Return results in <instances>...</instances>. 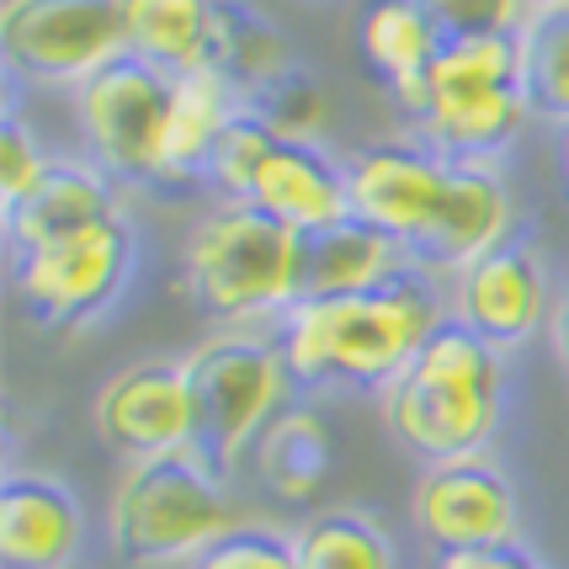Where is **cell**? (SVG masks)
<instances>
[{"label": "cell", "mask_w": 569, "mask_h": 569, "mask_svg": "<svg viewBox=\"0 0 569 569\" xmlns=\"http://www.w3.org/2000/svg\"><path fill=\"white\" fill-rule=\"evenodd\" d=\"M410 517L437 553L517 543V490L485 452L452 458V463H426L416 479V496H410Z\"/></svg>", "instance_id": "8fae6325"}, {"label": "cell", "mask_w": 569, "mask_h": 569, "mask_svg": "<svg viewBox=\"0 0 569 569\" xmlns=\"http://www.w3.org/2000/svg\"><path fill=\"white\" fill-rule=\"evenodd\" d=\"M548 336H553V357L565 362V372H569V293L553 303V320H548Z\"/></svg>", "instance_id": "4dcf8cb0"}, {"label": "cell", "mask_w": 569, "mask_h": 569, "mask_svg": "<svg viewBox=\"0 0 569 569\" xmlns=\"http://www.w3.org/2000/svg\"><path fill=\"white\" fill-rule=\"evenodd\" d=\"M6 64L43 86H86L128 53L123 0H6Z\"/></svg>", "instance_id": "52a82bcc"}, {"label": "cell", "mask_w": 569, "mask_h": 569, "mask_svg": "<svg viewBox=\"0 0 569 569\" xmlns=\"http://www.w3.org/2000/svg\"><path fill=\"white\" fill-rule=\"evenodd\" d=\"M421 267L410 250L362 219H341L298 234V298H351L372 293L399 272Z\"/></svg>", "instance_id": "2e32d148"}, {"label": "cell", "mask_w": 569, "mask_h": 569, "mask_svg": "<svg viewBox=\"0 0 569 569\" xmlns=\"http://www.w3.org/2000/svg\"><path fill=\"white\" fill-rule=\"evenodd\" d=\"M101 447H112L123 463L166 458L192 447V389L181 362H133L101 383L91 405Z\"/></svg>", "instance_id": "7c38bea8"}, {"label": "cell", "mask_w": 569, "mask_h": 569, "mask_svg": "<svg viewBox=\"0 0 569 569\" xmlns=\"http://www.w3.org/2000/svg\"><path fill=\"white\" fill-rule=\"evenodd\" d=\"M447 171L452 160L437 154L426 139H383V144H362L347 160V208L351 219L383 229L389 240L421 256L431 240V223L442 213L447 198Z\"/></svg>", "instance_id": "30bf717a"}, {"label": "cell", "mask_w": 569, "mask_h": 569, "mask_svg": "<svg viewBox=\"0 0 569 569\" xmlns=\"http://www.w3.org/2000/svg\"><path fill=\"white\" fill-rule=\"evenodd\" d=\"M532 118L517 38H442L426 80L421 139L447 160L490 166Z\"/></svg>", "instance_id": "5b68a950"}, {"label": "cell", "mask_w": 569, "mask_h": 569, "mask_svg": "<svg viewBox=\"0 0 569 569\" xmlns=\"http://www.w3.org/2000/svg\"><path fill=\"white\" fill-rule=\"evenodd\" d=\"M261 208L267 219H277L293 234L341 223L351 213L347 208V166H336L320 144H288V139H267L256 166L240 181V198Z\"/></svg>", "instance_id": "5bb4252c"}, {"label": "cell", "mask_w": 569, "mask_h": 569, "mask_svg": "<svg viewBox=\"0 0 569 569\" xmlns=\"http://www.w3.org/2000/svg\"><path fill=\"white\" fill-rule=\"evenodd\" d=\"M511 240V192L500 181L496 166H479V160H452L447 171V198L442 213L431 223V240L421 246V267H469L473 256L496 250Z\"/></svg>", "instance_id": "e0dca14e"}, {"label": "cell", "mask_w": 569, "mask_h": 569, "mask_svg": "<svg viewBox=\"0 0 569 569\" xmlns=\"http://www.w3.org/2000/svg\"><path fill=\"white\" fill-rule=\"evenodd\" d=\"M447 320L452 309L437 293L431 267H410L372 293L298 298L277 320V347L293 383H351L383 395Z\"/></svg>", "instance_id": "6da1fadb"}, {"label": "cell", "mask_w": 569, "mask_h": 569, "mask_svg": "<svg viewBox=\"0 0 569 569\" xmlns=\"http://www.w3.org/2000/svg\"><path fill=\"white\" fill-rule=\"evenodd\" d=\"M192 569H298L293 532H277V527H261V521H240Z\"/></svg>", "instance_id": "4316f807"}, {"label": "cell", "mask_w": 569, "mask_h": 569, "mask_svg": "<svg viewBox=\"0 0 569 569\" xmlns=\"http://www.w3.org/2000/svg\"><path fill=\"white\" fill-rule=\"evenodd\" d=\"M437 569H543L521 543H490V548H458L437 553Z\"/></svg>", "instance_id": "f546056e"}, {"label": "cell", "mask_w": 569, "mask_h": 569, "mask_svg": "<svg viewBox=\"0 0 569 569\" xmlns=\"http://www.w3.org/2000/svg\"><path fill=\"white\" fill-rule=\"evenodd\" d=\"M187 389H192V447L229 473L246 452H256L261 431L282 416L288 395V362L277 336H250V330H219L202 347L181 357Z\"/></svg>", "instance_id": "8992f818"}, {"label": "cell", "mask_w": 569, "mask_h": 569, "mask_svg": "<svg viewBox=\"0 0 569 569\" xmlns=\"http://www.w3.org/2000/svg\"><path fill=\"white\" fill-rule=\"evenodd\" d=\"M559 181H565V192H569V128L559 133Z\"/></svg>", "instance_id": "d6a6232c"}, {"label": "cell", "mask_w": 569, "mask_h": 569, "mask_svg": "<svg viewBox=\"0 0 569 569\" xmlns=\"http://www.w3.org/2000/svg\"><path fill=\"white\" fill-rule=\"evenodd\" d=\"M246 112L240 86L213 64L171 80V112H166V144H160V181H208V160L229 123Z\"/></svg>", "instance_id": "ffe728a7"}, {"label": "cell", "mask_w": 569, "mask_h": 569, "mask_svg": "<svg viewBox=\"0 0 569 569\" xmlns=\"http://www.w3.org/2000/svg\"><path fill=\"white\" fill-rule=\"evenodd\" d=\"M442 38H517L527 27L521 0H421Z\"/></svg>", "instance_id": "83f0119b"}, {"label": "cell", "mask_w": 569, "mask_h": 569, "mask_svg": "<svg viewBox=\"0 0 569 569\" xmlns=\"http://www.w3.org/2000/svg\"><path fill=\"white\" fill-rule=\"evenodd\" d=\"M43 171H49V154L38 149L32 128H27L17 112H6V128H0V213L17 208V202L38 187Z\"/></svg>", "instance_id": "f1b7e54d"}, {"label": "cell", "mask_w": 569, "mask_h": 569, "mask_svg": "<svg viewBox=\"0 0 569 569\" xmlns=\"http://www.w3.org/2000/svg\"><path fill=\"white\" fill-rule=\"evenodd\" d=\"M234 500L223 490V473L198 447H181L166 458L123 463L112 500H107V538L128 565H198L223 532H234Z\"/></svg>", "instance_id": "3957f363"}, {"label": "cell", "mask_w": 569, "mask_h": 569, "mask_svg": "<svg viewBox=\"0 0 569 569\" xmlns=\"http://www.w3.org/2000/svg\"><path fill=\"white\" fill-rule=\"evenodd\" d=\"M181 288L229 330L282 320L298 303V234L250 202H219L187 240Z\"/></svg>", "instance_id": "277c9868"}, {"label": "cell", "mask_w": 569, "mask_h": 569, "mask_svg": "<svg viewBox=\"0 0 569 569\" xmlns=\"http://www.w3.org/2000/svg\"><path fill=\"white\" fill-rule=\"evenodd\" d=\"M171 80L144 59L123 53L118 64L97 70L74 86V123L107 176L118 181H160V144L171 112Z\"/></svg>", "instance_id": "ba28073f"}, {"label": "cell", "mask_w": 569, "mask_h": 569, "mask_svg": "<svg viewBox=\"0 0 569 569\" xmlns=\"http://www.w3.org/2000/svg\"><path fill=\"white\" fill-rule=\"evenodd\" d=\"M112 181L101 176V166H80V160H49V171L38 176V187L27 192L17 208L0 213L6 229V250L27 256V250L64 240L74 229L112 219Z\"/></svg>", "instance_id": "d6986e66"}, {"label": "cell", "mask_w": 569, "mask_h": 569, "mask_svg": "<svg viewBox=\"0 0 569 569\" xmlns=\"http://www.w3.org/2000/svg\"><path fill=\"white\" fill-rule=\"evenodd\" d=\"M569 0H521V11L527 17H543V11H565Z\"/></svg>", "instance_id": "1f68e13d"}, {"label": "cell", "mask_w": 569, "mask_h": 569, "mask_svg": "<svg viewBox=\"0 0 569 569\" xmlns=\"http://www.w3.org/2000/svg\"><path fill=\"white\" fill-rule=\"evenodd\" d=\"M330 426L315 410H282L256 442V473L277 500H315L330 479Z\"/></svg>", "instance_id": "7402d4cb"}, {"label": "cell", "mask_w": 569, "mask_h": 569, "mask_svg": "<svg viewBox=\"0 0 569 569\" xmlns=\"http://www.w3.org/2000/svg\"><path fill=\"white\" fill-rule=\"evenodd\" d=\"M246 112L256 123L277 133V139H288V144H320V128H325V91L315 86V74L309 70H288L267 80L261 91H250L246 97Z\"/></svg>", "instance_id": "484cf974"}, {"label": "cell", "mask_w": 569, "mask_h": 569, "mask_svg": "<svg viewBox=\"0 0 569 569\" xmlns=\"http://www.w3.org/2000/svg\"><path fill=\"white\" fill-rule=\"evenodd\" d=\"M506 362L469 325L447 320L416 351V362L383 389V421L426 463L479 458L500 426Z\"/></svg>", "instance_id": "7a4b0ae2"}, {"label": "cell", "mask_w": 569, "mask_h": 569, "mask_svg": "<svg viewBox=\"0 0 569 569\" xmlns=\"http://www.w3.org/2000/svg\"><path fill=\"white\" fill-rule=\"evenodd\" d=\"M452 288H447V309L452 320L469 325L479 341H490L496 351L521 347L548 315V277L538 250L506 240V246L473 256L469 267H458Z\"/></svg>", "instance_id": "4fadbf2b"}, {"label": "cell", "mask_w": 569, "mask_h": 569, "mask_svg": "<svg viewBox=\"0 0 569 569\" xmlns=\"http://www.w3.org/2000/svg\"><path fill=\"white\" fill-rule=\"evenodd\" d=\"M86 548V511L49 473H6L0 485V559L6 569H70Z\"/></svg>", "instance_id": "9a60e30c"}, {"label": "cell", "mask_w": 569, "mask_h": 569, "mask_svg": "<svg viewBox=\"0 0 569 569\" xmlns=\"http://www.w3.org/2000/svg\"><path fill=\"white\" fill-rule=\"evenodd\" d=\"M128 272H133V229L123 213H112L91 229H74L64 240L17 256V293L43 325L64 330L97 320L128 288Z\"/></svg>", "instance_id": "9c48e42d"}, {"label": "cell", "mask_w": 569, "mask_h": 569, "mask_svg": "<svg viewBox=\"0 0 569 569\" xmlns=\"http://www.w3.org/2000/svg\"><path fill=\"white\" fill-rule=\"evenodd\" d=\"M517 53L532 118H553L569 128V6L527 17V27L517 32Z\"/></svg>", "instance_id": "d4e9b609"}, {"label": "cell", "mask_w": 569, "mask_h": 569, "mask_svg": "<svg viewBox=\"0 0 569 569\" xmlns=\"http://www.w3.org/2000/svg\"><path fill=\"white\" fill-rule=\"evenodd\" d=\"M213 70L229 74V80L240 86V97H250V91H261L267 80L293 70V53H288V43H282L250 6L223 0L219 32H213Z\"/></svg>", "instance_id": "cb8c5ba5"}, {"label": "cell", "mask_w": 569, "mask_h": 569, "mask_svg": "<svg viewBox=\"0 0 569 569\" xmlns=\"http://www.w3.org/2000/svg\"><path fill=\"white\" fill-rule=\"evenodd\" d=\"M223 0H123L128 53L166 74H192L213 64Z\"/></svg>", "instance_id": "44dd1931"}, {"label": "cell", "mask_w": 569, "mask_h": 569, "mask_svg": "<svg viewBox=\"0 0 569 569\" xmlns=\"http://www.w3.org/2000/svg\"><path fill=\"white\" fill-rule=\"evenodd\" d=\"M298 569H399L389 532L362 511H315L293 532Z\"/></svg>", "instance_id": "603a6c76"}, {"label": "cell", "mask_w": 569, "mask_h": 569, "mask_svg": "<svg viewBox=\"0 0 569 569\" xmlns=\"http://www.w3.org/2000/svg\"><path fill=\"white\" fill-rule=\"evenodd\" d=\"M357 49H362V64L395 91L399 107L421 118L426 80H431V64L442 53V32L426 17L421 0H362Z\"/></svg>", "instance_id": "ac0fdd59"}]
</instances>
